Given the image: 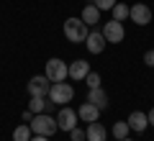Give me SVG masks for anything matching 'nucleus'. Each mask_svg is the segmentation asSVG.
<instances>
[{
  "label": "nucleus",
  "mask_w": 154,
  "mask_h": 141,
  "mask_svg": "<svg viewBox=\"0 0 154 141\" xmlns=\"http://www.w3.org/2000/svg\"><path fill=\"white\" fill-rule=\"evenodd\" d=\"M121 141H134V139H128V136H126V139H121Z\"/></svg>",
  "instance_id": "bb28decb"
},
{
  "label": "nucleus",
  "mask_w": 154,
  "mask_h": 141,
  "mask_svg": "<svg viewBox=\"0 0 154 141\" xmlns=\"http://www.w3.org/2000/svg\"><path fill=\"white\" fill-rule=\"evenodd\" d=\"M105 141H108V139H105Z\"/></svg>",
  "instance_id": "cd10ccee"
},
{
  "label": "nucleus",
  "mask_w": 154,
  "mask_h": 141,
  "mask_svg": "<svg viewBox=\"0 0 154 141\" xmlns=\"http://www.w3.org/2000/svg\"><path fill=\"white\" fill-rule=\"evenodd\" d=\"M126 123H128V128L136 131V133H144V131L149 128V118H146V113H141V110H134V113L126 118Z\"/></svg>",
  "instance_id": "9b49d317"
},
{
  "label": "nucleus",
  "mask_w": 154,
  "mask_h": 141,
  "mask_svg": "<svg viewBox=\"0 0 154 141\" xmlns=\"http://www.w3.org/2000/svg\"><path fill=\"white\" fill-rule=\"evenodd\" d=\"M128 18H131L136 26H149V23H152V8L144 5V3H136V5L128 8Z\"/></svg>",
  "instance_id": "0eeeda50"
},
{
  "label": "nucleus",
  "mask_w": 154,
  "mask_h": 141,
  "mask_svg": "<svg viewBox=\"0 0 154 141\" xmlns=\"http://www.w3.org/2000/svg\"><path fill=\"white\" fill-rule=\"evenodd\" d=\"M88 75H90V62H85V59H75V62H69V77H72L75 82L85 80Z\"/></svg>",
  "instance_id": "f8f14e48"
},
{
  "label": "nucleus",
  "mask_w": 154,
  "mask_h": 141,
  "mask_svg": "<svg viewBox=\"0 0 154 141\" xmlns=\"http://www.w3.org/2000/svg\"><path fill=\"white\" fill-rule=\"evenodd\" d=\"M85 46H88V51L90 54H100V51L108 46V41H105V36H103V31H90L88 33V38H85Z\"/></svg>",
  "instance_id": "1a4fd4ad"
},
{
  "label": "nucleus",
  "mask_w": 154,
  "mask_h": 141,
  "mask_svg": "<svg viewBox=\"0 0 154 141\" xmlns=\"http://www.w3.org/2000/svg\"><path fill=\"white\" fill-rule=\"evenodd\" d=\"M93 5L98 8L100 13H103V11H110V8L116 5V0H93Z\"/></svg>",
  "instance_id": "412c9836"
},
{
  "label": "nucleus",
  "mask_w": 154,
  "mask_h": 141,
  "mask_svg": "<svg viewBox=\"0 0 154 141\" xmlns=\"http://www.w3.org/2000/svg\"><path fill=\"white\" fill-rule=\"evenodd\" d=\"M88 33H90V26L82 21V18H67V21H64V36H67V41L85 44Z\"/></svg>",
  "instance_id": "f257e3e1"
},
{
  "label": "nucleus",
  "mask_w": 154,
  "mask_h": 141,
  "mask_svg": "<svg viewBox=\"0 0 154 141\" xmlns=\"http://www.w3.org/2000/svg\"><path fill=\"white\" fill-rule=\"evenodd\" d=\"M80 18H82L88 26H98V21H100V11L93 5V3H90V5L82 8V16H80Z\"/></svg>",
  "instance_id": "dca6fc26"
},
{
  "label": "nucleus",
  "mask_w": 154,
  "mask_h": 141,
  "mask_svg": "<svg viewBox=\"0 0 154 141\" xmlns=\"http://www.w3.org/2000/svg\"><path fill=\"white\" fill-rule=\"evenodd\" d=\"M72 98H75V87L69 85V82H51V90H49V100L51 103H59V105H67L72 103Z\"/></svg>",
  "instance_id": "7ed1b4c3"
},
{
  "label": "nucleus",
  "mask_w": 154,
  "mask_h": 141,
  "mask_svg": "<svg viewBox=\"0 0 154 141\" xmlns=\"http://www.w3.org/2000/svg\"><path fill=\"white\" fill-rule=\"evenodd\" d=\"M44 75L49 77V82H64L67 77H69V64L54 57V59H49V62H46Z\"/></svg>",
  "instance_id": "39448f33"
},
{
  "label": "nucleus",
  "mask_w": 154,
  "mask_h": 141,
  "mask_svg": "<svg viewBox=\"0 0 154 141\" xmlns=\"http://www.w3.org/2000/svg\"><path fill=\"white\" fill-rule=\"evenodd\" d=\"M28 126H31V131L38 133V136H54L57 128H59V126H57V118L49 115V113H36Z\"/></svg>",
  "instance_id": "f03ea898"
},
{
  "label": "nucleus",
  "mask_w": 154,
  "mask_h": 141,
  "mask_svg": "<svg viewBox=\"0 0 154 141\" xmlns=\"http://www.w3.org/2000/svg\"><path fill=\"white\" fill-rule=\"evenodd\" d=\"M110 131H113L116 141H121V139H126V136H128V131H131V128H128V123H126V121H116Z\"/></svg>",
  "instance_id": "6ab92c4d"
},
{
  "label": "nucleus",
  "mask_w": 154,
  "mask_h": 141,
  "mask_svg": "<svg viewBox=\"0 0 154 141\" xmlns=\"http://www.w3.org/2000/svg\"><path fill=\"white\" fill-rule=\"evenodd\" d=\"M103 36H105V41H108V44H121L123 38H126V28H123L121 21H105Z\"/></svg>",
  "instance_id": "423d86ee"
},
{
  "label": "nucleus",
  "mask_w": 154,
  "mask_h": 141,
  "mask_svg": "<svg viewBox=\"0 0 154 141\" xmlns=\"http://www.w3.org/2000/svg\"><path fill=\"white\" fill-rule=\"evenodd\" d=\"M88 103L98 105L100 110L108 108V92L103 90V87H93V90H88Z\"/></svg>",
  "instance_id": "ddd939ff"
},
{
  "label": "nucleus",
  "mask_w": 154,
  "mask_h": 141,
  "mask_svg": "<svg viewBox=\"0 0 154 141\" xmlns=\"http://www.w3.org/2000/svg\"><path fill=\"white\" fill-rule=\"evenodd\" d=\"M144 64H149V67L154 69V49H149L146 54H144Z\"/></svg>",
  "instance_id": "5701e85b"
},
{
  "label": "nucleus",
  "mask_w": 154,
  "mask_h": 141,
  "mask_svg": "<svg viewBox=\"0 0 154 141\" xmlns=\"http://www.w3.org/2000/svg\"><path fill=\"white\" fill-rule=\"evenodd\" d=\"M31 136H33V131H31V126H16V131H13V141H31Z\"/></svg>",
  "instance_id": "a211bd4d"
},
{
  "label": "nucleus",
  "mask_w": 154,
  "mask_h": 141,
  "mask_svg": "<svg viewBox=\"0 0 154 141\" xmlns=\"http://www.w3.org/2000/svg\"><path fill=\"white\" fill-rule=\"evenodd\" d=\"M31 141H49V136H38V133H33Z\"/></svg>",
  "instance_id": "393cba45"
},
{
  "label": "nucleus",
  "mask_w": 154,
  "mask_h": 141,
  "mask_svg": "<svg viewBox=\"0 0 154 141\" xmlns=\"http://www.w3.org/2000/svg\"><path fill=\"white\" fill-rule=\"evenodd\" d=\"M69 139H72V141H88V136H85L82 128H77V126H75V128L69 131Z\"/></svg>",
  "instance_id": "4be33fe9"
},
{
  "label": "nucleus",
  "mask_w": 154,
  "mask_h": 141,
  "mask_svg": "<svg viewBox=\"0 0 154 141\" xmlns=\"http://www.w3.org/2000/svg\"><path fill=\"white\" fill-rule=\"evenodd\" d=\"M51 108H54V103H51L49 98H31V103H28V110H31L33 115L36 113H49Z\"/></svg>",
  "instance_id": "2eb2a0df"
},
{
  "label": "nucleus",
  "mask_w": 154,
  "mask_h": 141,
  "mask_svg": "<svg viewBox=\"0 0 154 141\" xmlns=\"http://www.w3.org/2000/svg\"><path fill=\"white\" fill-rule=\"evenodd\" d=\"M85 82H88V87H90V90H93V87H100V75L90 69V75L85 77Z\"/></svg>",
  "instance_id": "aec40b11"
},
{
  "label": "nucleus",
  "mask_w": 154,
  "mask_h": 141,
  "mask_svg": "<svg viewBox=\"0 0 154 141\" xmlns=\"http://www.w3.org/2000/svg\"><path fill=\"white\" fill-rule=\"evenodd\" d=\"M57 126H59V131H67L69 133L77 126V110H72L69 105H62V110L57 113Z\"/></svg>",
  "instance_id": "6e6552de"
},
{
  "label": "nucleus",
  "mask_w": 154,
  "mask_h": 141,
  "mask_svg": "<svg viewBox=\"0 0 154 141\" xmlns=\"http://www.w3.org/2000/svg\"><path fill=\"white\" fill-rule=\"evenodd\" d=\"M146 118H149V126H154V108H152V110L146 113Z\"/></svg>",
  "instance_id": "a878e982"
},
{
  "label": "nucleus",
  "mask_w": 154,
  "mask_h": 141,
  "mask_svg": "<svg viewBox=\"0 0 154 141\" xmlns=\"http://www.w3.org/2000/svg\"><path fill=\"white\" fill-rule=\"evenodd\" d=\"M21 118L26 121V123H31V118H33V113H31V110H23V115H21Z\"/></svg>",
  "instance_id": "b1692460"
},
{
  "label": "nucleus",
  "mask_w": 154,
  "mask_h": 141,
  "mask_svg": "<svg viewBox=\"0 0 154 141\" xmlns=\"http://www.w3.org/2000/svg\"><path fill=\"white\" fill-rule=\"evenodd\" d=\"M100 113H103V110H100L98 105L88 103V100H85V103L77 108V118L85 121V123H95V121H100Z\"/></svg>",
  "instance_id": "9d476101"
},
{
  "label": "nucleus",
  "mask_w": 154,
  "mask_h": 141,
  "mask_svg": "<svg viewBox=\"0 0 154 141\" xmlns=\"http://www.w3.org/2000/svg\"><path fill=\"white\" fill-rule=\"evenodd\" d=\"M26 90L31 98H49V90H51V82L46 75H33L31 80L26 82Z\"/></svg>",
  "instance_id": "20e7f679"
},
{
  "label": "nucleus",
  "mask_w": 154,
  "mask_h": 141,
  "mask_svg": "<svg viewBox=\"0 0 154 141\" xmlns=\"http://www.w3.org/2000/svg\"><path fill=\"white\" fill-rule=\"evenodd\" d=\"M128 8L131 5H123V3H116L113 8H110V13H113V21H128Z\"/></svg>",
  "instance_id": "f3484780"
},
{
  "label": "nucleus",
  "mask_w": 154,
  "mask_h": 141,
  "mask_svg": "<svg viewBox=\"0 0 154 141\" xmlns=\"http://www.w3.org/2000/svg\"><path fill=\"white\" fill-rule=\"evenodd\" d=\"M85 136H88V141H105L108 139V131H105V126L100 121H95V123H88Z\"/></svg>",
  "instance_id": "4468645a"
}]
</instances>
